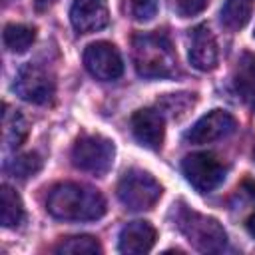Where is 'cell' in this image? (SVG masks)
Returning <instances> with one entry per match:
<instances>
[{
    "instance_id": "18",
    "label": "cell",
    "mask_w": 255,
    "mask_h": 255,
    "mask_svg": "<svg viewBox=\"0 0 255 255\" xmlns=\"http://www.w3.org/2000/svg\"><path fill=\"white\" fill-rule=\"evenodd\" d=\"M56 253H74V255H100L102 253V245L96 237L92 235H74V237H66L62 239L56 247Z\"/></svg>"
},
{
    "instance_id": "21",
    "label": "cell",
    "mask_w": 255,
    "mask_h": 255,
    "mask_svg": "<svg viewBox=\"0 0 255 255\" xmlns=\"http://www.w3.org/2000/svg\"><path fill=\"white\" fill-rule=\"evenodd\" d=\"M159 0H126L128 14L135 22H149L157 14Z\"/></svg>"
},
{
    "instance_id": "23",
    "label": "cell",
    "mask_w": 255,
    "mask_h": 255,
    "mask_svg": "<svg viewBox=\"0 0 255 255\" xmlns=\"http://www.w3.org/2000/svg\"><path fill=\"white\" fill-rule=\"evenodd\" d=\"M245 227H247V231H249V233L255 237V211H253V213L247 217V221H245Z\"/></svg>"
},
{
    "instance_id": "2",
    "label": "cell",
    "mask_w": 255,
    "mask_h": 255,
    "mask_svg": "<svg viewBox=\"0 0 255 255\" xmlns=\"http://www.w3.org/2000/svg\"><path fill=\"white\" fill-rule=\"evenodd\" d=\"M131 58L141 78H171L177 72V56L169 38L161 32L135 34Z\"/></svg>"
},
{
    "instance_id": "6",
    "label": "cell",
    "mask_w": 255,
    "mask_h": 255,
    "mask_svg": "<svg viewBox=\"0 0 255 255\" xmlns=\"http://www.w3.org/2000/svg\"><path fill=\"white\" fill-rule=\"evenodd\" d=\"M181 171L187 183L199 193H209L217 189L225 179V165L209 151L185 155L181 161Z\"/></svg>"
},
{
    "instance_id": "15",
    "label": "cell",
    "mask_w": 255,
    "mask_h": 255,
    "mask_svg": "<svg viewBox=\"0 0 255 255\" xmlns=\"http://www.w3.org/2000/svg\"><path fill=\"white\" fill-rule=\"evenodd\" d=\"M235 86L237 92L247 102H255V54L245 52L237 62L235 72Z\"/></svg>"
},
{
    "instance_id": "20",
    "label": "cell",
    "mask_w": 255,
    "mask_h": 255,
    "mask_svg": "<svg viewBox=\"0 0 255 255\" xmlns=\"http://www.w3.org/2000/svg\"><path fill=\"white\" fill-rule=\"evenodd\" d=\"M4 135H6V141L10 147L22 145V141L28 135V124L20 112H14L12 116L4 114Z\"/></svg>"
},
{
    "instance_id": "11",
    "label": "cell",
    "mask_w": 255,
    "mask_h": 255,
    "mask_svg": "<svg viewBox=\"0 0 255 255\" xmlns=\"http://www.w3.org/2000/svg\"><path fill=\"white\" fill-rule=\"evenodd\" d=\"M70 22L78 34H92L108 26L110 12L106 0H74Z\"/></svg>"
},
{
    "instance_id": "10",
    "label": "cell",
    "mask_w": 255,
    "mask_h": 255,
    "mask_svg": "<svg viewBox=\"0 0 255 255\" xmlns=\"http://www.w3.org/2000/svg\"><path fill=\"white\" fill-rule=\"evenodd\" d=\"M187 58L189 64L199 72H209L217 66V42L213 32L205 24H199L193 30H189Z\"/></svg>"
},
{
    "instance_id": "9",
    "label": "cell",
    "mask_w": 255,
    "mask_h": 255,
    "mask_svg": "<svg viewBox=\"0 0 255 255\" xmlns=\"http://www.w3.org/2000/svg\"><path fill=\"white\" fill-rule=\"evenodd\" d=\"M86 70L102 82L118 80L124 74V60L118 48L110 42H94L84 50Z\"/></svg>"
},
{
    "instance_id": "13",
    "label": "cell",
    "mask_w": 255,
    "mask_h": 255,
    "mask_svg": "<svg viewBox=\"0 0 255 255\" xmlns=\"http://www.w3.org/2000/svg\"><path fill=\"white\" fill-rule=\"evenodd\" d=\"M155 237L157 233L149 221H129L120 231L118 249L128 255L147 253L155 245Z\"/></svg>"
},
{
    "instance_id": "14",
    "label": "cell",
    "mask_w": 255,
    "mask_h": 255,
    "mask_svg": "<svg viewBox=\"0 0 255 255\" xmlns=\"http://www.w3.org/2000/svg\"><path fill=\"white\" fill-rule=\"evenodd\" d=\"M22 219H24V205L20 195L10 185H2L0 187V223L12 229V227H18Z\"/></svg>"
},
{
    "instance_id": "19",
    "label": "cell",
    "mask_w": 255,
    "mask_h": 255,
    "mask_svg": "<svg viewBox=\"0 0 255 255\" xmlns=\"http://www.w3.org/2000/svg\"><path fill=\"white\" fill-rule=\"evenodd\" d=\"M40 167H42V159H40V155L34 153V151L16 155L12 161L6 163V171H8L12 177H18V179H28V177H32L34 173L40 171Z\"/></svg>"
},
{
    "instance_id": "22",
    "label": "cell",
    "mask_w": 255,
    "mask_h": 255,
    "mask_svg": "<svg viewBox=\"0 0 255 255\" xmlns=\"http://www.w3.org/2000/svg\"><path fill=\"white\" fill-rule=\"evenodd\" d=\"M209 0H173V10L181 18H191L197 16L207 8Z\"/></svg>"
},
{
    "instance_id": "17",
    "label": "cell",
    "mask_w": 255,
    "mask_h": 255,
    "mask_svg": "<svg viewBox=\"0 0 255 255\" xmlns=\"http://www.w3.org/2000/svg\"><path fill=\"white\" fill-rule=\"evenodd\" d=\"M2 40H4V46L10 52L22 54V52H26L34 44L36 30L30 28V26H26V24H8V26H4Z\"/></svg>"
},
{
    "instance_id": "8",
    "label": "cell",
    "mask_w": 255,
    "mask_h": 255,
    "mask_svg": "<svg viewBox=\"0 0 255 255\" xmlns=\"http://www.w3.org/2000/svg\"><path fill=\"white\" fill-rule=\"evenodd\" d=\"M237 129V120L225 112V110H211L205 116H201L185 133L183 139L187 143L193 145H201V143H211L217 139H223L227 135H231Z\"/></svg>"
},
{
    "instance_id": "7",
    "label": "cell",
    "mask_w": 255,
    "mask_h": 255,
    "mask_svg": "<svg viewBox=\"0 0 255 255\" xmlns=\"http://www.w3.org/2000/svg\"><path fill=\"white\" fill-rule=\"evenodd\" d=\"M12 90L24 102H30V104H48L54 98L56 86H54L52 76L42 66L28 62V64H24L16 72Z\"/></svg>"
},
{
    "instance_id": "5",
    "label": "cell",
    "mask_w": 255,
    "mask_h": 255,
    "mask_svg": "<svg viewBox=\"0 0 255 255\" xmlns=\"http://www.w3.org/2000/svg\"><path fill=\"white\" fill-rule=\"evenodd\" d=\"M116 155V145L104 135H84L72 147V163L94 175H104L110 171Z\"/></svg>"
},
{
    "instance_id": "1",
    "label": "cell",
    "mask_w": 255,
    "mask_h": 255,
    "mask_svg": "<svg viewBox=\"0 0 255 255\" xmlns=\"http://www.w3.org/2000/svg\"><path fill=\"white\" fill-rule=\"evenodd\" d=\"M46 209L64 221H96L106 213L104 195L82 183H58L48 193Z\"/></svg>"
},
{
    "instance_id": "25",
    "label": "cell",
    "mask_w": 255,
    "mask_h": 255,
    "mask_svg": "<svg viewBox=\"0 0 255 255\" xmlns=\"http://www.w3.org/2000/svg\"><path fill=\"white\" fill-rule=\"evenodd\" d=\"M253 38H255V30H253Z\"/></svg>"
},
{
    "instance_id": "12",
    "label": "cell",
    "mask_w": 255,
    "mask_h": 255,
    "mask_svg": "<svg viewBox=\"0 0 255 255\" xmlns=\"http://www.w3.org/2000/svg\"><path fill=\"white\" fill-rule=\"evenodd\" d=\"M131 131H133V137L143 147L159 149L163 143V135H165L163 114L159 110H153V108L137 110L131 116Z\"/></svg>"
},
{
    "instance_id": "24",
    "label": "cell",
    "mask_w": 255,
    "mask_h": 255,
    "mask_svg": "<svg viewBox=\"0 0 255 255\" xmlns=\"http://www.w3.org/2000/svg\"><path fill=\"white\" fill-rule=\"evenodd\" d=\"M54 0H36V6H38V10H44L46 6H50Z\"/></svg>"
},
{
    "instance_id": "4",
    "label": "cell",
    "mask_w": 255,
    "mask_h": 255,
    "mask_svg": "<svg viewBox=\"0 0 255 255\" xmlns=\"http://www.w3.org/2000/svg\"><path fill=\"white\" fill-rule=\"evenodd\" d=\"M177 227L187 237V241L203 253L223 251L227 245V235L219 225V221L213 217L201 215L197 211L181 209L177 215Z\"/></svg>"
},
{
    "instance_id": "16",
    "label": "cell",
    "mask_w": 255,
    "mask_h": 255,
    "mask_svg": "<svg viewBox=\"0 0 255 255\" xmlns=\"http://www.w3.org/2000/svg\"><path fill=\"white\" fill-rule=\"evenodd\" d=\"M221 24L229 30L243 28L251 18V0H225L219 12Z\"/></svg>"
},
{
    "instance_id": "3",
    "label": "cell",
    "mask_w": 255,
    "mask_h": 255,
    "mask_svg": "<svg viewBox=\"0 0 255 255\" xmlns=\"http://www.w3.org/2000/svg\"><path fill=\"white\" fill-rule=\"evenodd\" d=\"M161 197L159 181L143 169H128L118 181V199L131 211H147Z\"/></svg>"
}]
</instances>
